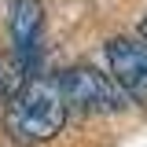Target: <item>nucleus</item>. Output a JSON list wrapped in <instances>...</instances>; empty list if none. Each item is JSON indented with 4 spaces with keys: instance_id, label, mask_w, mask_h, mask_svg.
<instances>
[{
    "instance_id": "1",
    "label": "nucleus",
    "mask_w": 147,
    "mask_h": 147,
    "mask_svg": "<svg viewBox=\"0 0 147 147\" xmlns=\"http://www.w3.org/2000/svg\"><path fill=\"white\" fill-rule=\"evenodd\" d=\"M63 125H66V99L59 92V81L30 77L7 99V132L18 144H44L59 136Z\"/></svg>"
},
{
    "instance_id": "2",
    "label": "nucleus",
    "mask_w": 147,
    "mask_h": 147,
    "mask_svg": "<svg viewBox=\"0 0 147 147\" xmlns=\"http://www.w3.org/2000/svg\"><path fill=\"white\" fill-rule=\"evenodd\" d=\"M59 92L66 99V110H81V114H114L125 107V92L118 88V81L107 74L92 70V66H70L59 74Z\"/></svg>"
},
{
    "instance_id": "3",
    "label": "nucleus",
    "mask_w": 147,
    "mask_h": 147,
    "mask_svg": "<svg viewBox=\"0 0 147 147\" xmlns=\"http://www.w3.org/2000/svg\"><path fill=\"white\" fill-rule=\"evenodd\" d=\"M107 66H110V77L118 81V88L129 99L147 103V40L114 37L107 44Z\"/></svg>"
},
{
    "instance_id": "4",
    "label": "nucleus",
    "mask_w": 147,
    "mask_h": 147,
    "mask_svg": "<svg viewBox=\"0 0 147 147\" xmlns=\"http://www.w3.org/2000/svg\"><path fill=\"white\" fill-rule=\"evenodd\" d=\"M40 26H44L40 0H7V33H11V48L30 63V70H37Z\"/></svg>"
},
{
    "instance_id": "5",
    "label": "nucleus",
    "mask_w": 147,
    "mask_h": 147,
    "mask_svg": "<svg viewBox=\"0 0 147 147\" xmlns=\"http://www.w3.org/2000/svg\"><path fill=\"white\" fill-rule=\"evenodd\" d=\"M30 77H33V70H30V63L15 48L11 52H0V99H11Z\"/></svg>"
},
{
    "instance_id": "6",
    "label": "nucleus",
    "mask_w": 147,
    "mask_h": 147,
    "mask_svg": "<svg viewBox=\"0 0 147 147\" xmlns=\"http://www.w3.org/2000/svg\"><path fill=\"white\" fill-rule=\"evenodd\" d=\"M140 37H144V40H147V18H144V22H140Z\"/></svg>"
}]
</instances>
